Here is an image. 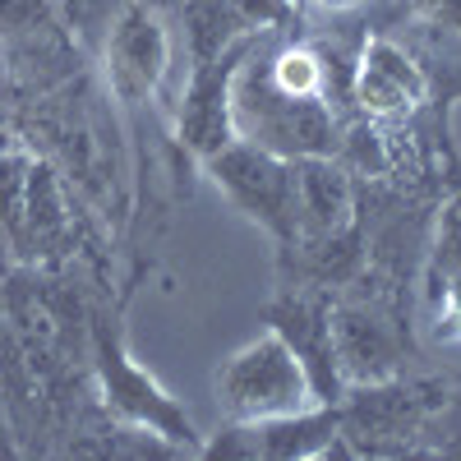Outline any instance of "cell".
I'll use <instances>...</instances> for the list:
<instances>
[{
    "label": "cell",
    "mask_w": 461,
    "mask_h": 461,
    "mask_svg": "<svg viewBox=\"0 0 461 461\" xmlns=\"http://www.w3.org/2000/svg\"><path fill=\"white\" fill-rule=\"evenodd\" d=\"M217 406L230 425H249V420H273V415H295L319 406V393L310 383V369L300 365L291 341L267 328L240 351H230L217 374H212Z\"/></svg>",
    "instance_id": "2"
},
{
    "label": "cell",
    "mask_w": 461,
    "mask_h": 461,
    "mask_svg": "<svg viewBox=\"0 0 461 461\" xmlns=\"http://www.w3.org/2000/svg\"><path fill=\"white\" fill-rule=\"evenodd\" d=\"M254 51V42H236L226 47L217 60H208L185 88L180 102V143L194 152V158H212L221 143L236 139V125H230V84H236V69L245 65V56Z\"/></svg>",
    "instance_id": "8"
},
{
    "label": "cell",
    "mask_w": 461,
    "mask_h": 461,
    "mask_svg": "<svg viewBox=\"0 0 461 461\" xmlns=\"http://www.w3.org/2000/svg\"><path fill=\"white\" fill-rule=\"evenodd\" d=\"M341 429V411L337 402H319L310 411L295 415H273V420H249V425H226L217 443L203 452L221 456H263V461H310L332 447Z\"/></svg>",
    "instance_id": "6"
},
{
    "label": "cell",
    "mask_w": 461,
    "mask_h": 461,
    "mask_svg": "<svg viewBox=\"0 0 461 461\" xmlns=\"http://www.w3.org/2000/svg\"><path fill=\"white\" fill-rule=\"evenodd\" d=\"M351 171L332 158H295V240L337 236L351 221Z\"/></svg>",
    "instance_id": "10"
},
{
    "label": "cell",
    "mask_w": 461,
    "mask_h": 461,
    "mask_svg": "<svg viewBox=\"0 0 461 461\" xmlns=\"http://www.w3.org/2000/svg\"><path fill=\"white\" fill-rule=\"evenodd\" d=\"M203 171L249 221L273 230L277 240H295V158H277L249 139H230L203 158Z\"/></svg>",
    "instance_id": "4"
},
{
    "label": "cell",
    "mask_w": 461,
    "mask_h": 461,
    "mask_svg": "<svg viewBox=\"0 0 461 461\" xmlns=\"http://www.w3.org/2000/svg\"><path fill=\"white\" fill-rule=\"evenodd\" d=\"M461 277V199L438 217V245H434V282Z\"/></svg>",
    "instance_id": "13"
},
{
    "label": "cell",
    "mask_w": 461,
    "mask_h": 461,
    "mask_svg": "<svg viewBox=\"0 0 461 461\" xmlns=\"http://www.w3.org/2000/svg\"><path fill=\"white\" fill-rule=\"evenodd\" d=\"M328 328H332V360L346 388L397 378L402 346H397L393 323H383L360 304H341V310H328Z\"/></svg>",
    "instance_id": "9"
},
{
    "label": "cell",
    "mask_w": 461,
    "mask_h": 461,
    "mask_svg": "<svg viewBox=\"0 0 461 461\" xmlns=\"http://www.w3.org/2000/svg\"><path fill=\"white\" fill-rule=\"evenodd\" d=\"M443 310H438V337L443 341H461V277H447L438 286Z\"/></svg>",
    "instance_id": "14"
},
{
    "label": "cell",
    "mask_w": 461,
    "mask_h": 461,
    "mask_svg": "<svg viewBox=\"0 0 461 461\" xmlns=\"http://www.w3.org/2000/svg\"><path fill=\"white\" fill-rule=\"evenodd\" d=\"M273 328L291 341L300 365L310 369V383L319 402H341L346 383L332 360V328H328V304L323 300H282L273 304Z\"/></svg>",
    "instance_id": "11"
},
{
    "label": "cell",
    "mask_w": 461,
    "mask_h": 461,
    "mask_svg": "<svg viewBox=\"0 0 461 461\" xmlns=\"http://www.w3.org/2000/svg\"><path fill=\"white\" fill-rule=\"evenodd\" d=\"M319 10H356V5H365V0H314Z\"/></svg>",
    "instance_id": "15"
},
{
    "label": "cell",
    "mask_w": 461,
    "mask_h": 461,
    "mask_svg": "<svg viewBox=\"0 0 461 461\" xmlns=\"http://www.w3.org/2000/svg\"><path fill=\"white\" fill-rule=\"evenodd\" d=\"M263 69L273 79V88H282L286 97H323L328 93V60L314 47H282L263 60Z\"/></svg>",
    "instance_id": "12"
},
{
    "label": "cell",
    "mask_w": 461,
    "mask_h": 461,
    "mask_svg": "<svg viewBox=\"0 0 461 461\" xmlns=\"http://www.w3.org/2000/svg\"><path fill=\"white\" fill-rule=\"evenodd\" d=\"M425 97H429V79L415 65V56L406 47L388 42V37H374L356 65V79H351V102H360L365 121L393 125Z\"/></svg>",
    "instance_id": "7"
},
{
    "label": "cell",
    "mask_w": 461,
    "mask_h": 461,
    "mask_svg": "<svg viewBox=\"0 0 461 461\" xmlns=\"http://www.w3.org/2000/svg\"><path fill=\"white\" fill-rule=\"evenodd\" d=\"M230 125L236 139H249L277 158H337V121L323 97H286L273 88L263 60L249 51L230 84Z\"/></svg>",
    "instance_id": "1"
},
{
    "label": "cell",
    "mask_w": 461,
    "mask_h": 461,
    "mask_svg": "<svg viewBox=\"0 0 461 461\" xmlns=\"http://www.w3.org/2000/svg\"><path fill=\"white\" fill-rule=\"evenodd\" d=\"M97 378H102L106 406L121 415L130 429L152 434V438L185 447V452H203L199 425H194V415L185 411V402L171 397L158 383V374H148L111 332H97Z\"/></svg>",
    "instance_id": "3"
},
{
    "label": "cell",
    "mask_w": 461,
    "mask_h": 461,
    "mask_svg": "<svg viewBox=\"0 0 461 461\" xmlns=\"http://www.w3.org/2000/svg\"><path fill=\"white\" fill-rule=\"evenodd\" d=\"M102 65L106 84L121 102H148L158 97L167 69H171V32L167 23L139 0H125L106 19L102 32Z\"/></svg>",
    "instance_id": "5"
}]
</instances>
